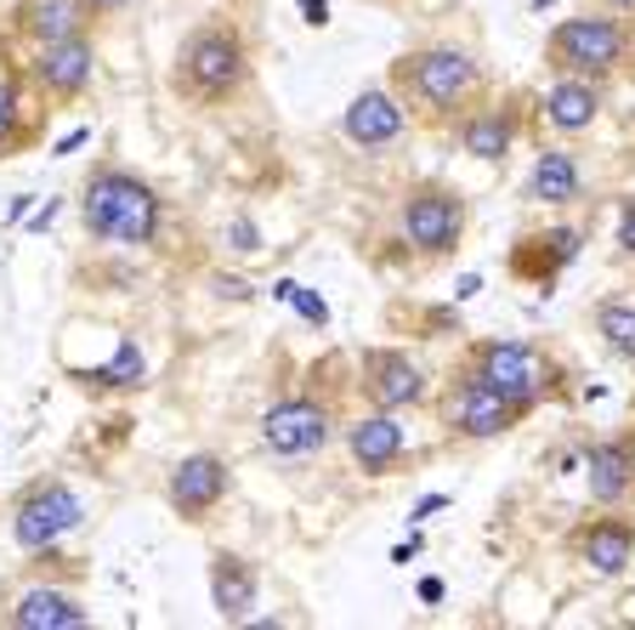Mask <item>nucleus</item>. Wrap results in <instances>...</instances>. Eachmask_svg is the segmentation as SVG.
Here are the masks:
<instances>
[{"label":"nucleus","mask_w":635,"mask_h":630,"mask_svg":"<svg viewBox=\"0 0 635 630\" xmlns=\"http://www.w3.org/2000/svg\"><path fill=\"white\" fill-rule=\"evenodd\" d=\"M86 143H91V125H80V131H69V137H63V143H57L52 154L63 159V154H75V148H86Z\"/></svg>","instance_id":"36"},{"label":"nucleus","mask_w":635,"mask_h":630,"mask_svg":"<svg viewBox=\"0 0 635 630\" xmlns=\"http://www.w3.org/2000/svg\"><path fill=\"white\" fill-rule=\"evenodd\" d=\"M29 211H35V193H18V199H12V211H7V222H23Z\"/></svg>","instance_id":"39"},{"label":"nucleus","mask_w":635,"mask_h":630,"mask_svg":"<svg viewBox=\"0 0 635 630\" xmlns=\"http://www.w3.org/2000/svg\"><path fill=\"white\" fill-rule=\"evenodd\" d=\"M23 143V80L0 75V159Z\"/></svg>","instance_id":"26"},{"label":"nucleus","mask_w":635,"mask_h":630,"mask_svg":"<svg viewBox=\"0 0 635 630\" xmlns=\"http://www.w3.org/2000/svg\"><path fill=\"white\" fill-rule=\"evenodd\" d=\"M567 556L585 562L596 580H624L635 569V517L624 506H596L567 528Z\"/></svg>","instance_id":"11"},{"label":"nucleus","mask_w":635,"mask_h":630,"mask_svg":"<svg viewBox=\"0 0 635 630\" xmlns=\"http://www.w3.org/2000/svg\"><path fill=\"white\" fill-rule=\"evenodd\" d=\"M590 7H613V12H624V18H635V0H590Z\"/></svg>","instance_id":"41"},{"label":"nucleus","mask_w":635,"mask_h":630,"mask_svg":"<svg viewBox=\"0 0 635 630\" xmlns=\"http://www.w3.org/2000/svg\"><path fill=\"white\" fill-rule=\"evenodd\" d=\"M80 7H86V18H91V23H103V18H114V12H125V7H131V0H80Z\"/></svg>","instance_id":"34"},{"label":"nucleus","mask_w":635,"mask_h":630,"mask_svg":"<svg viewBox=\"0 0 635 630\" xmlns=\"http://www.w3.org/2000/svg\"><path fill=\"white\" fill-rule=\"evenodd\" d=\"M420 603H443V580H438V574L420 580Z\"/></svg>","instance_id":"40"},{"label":"nucleus","mask_w":635,"mask_h":630,"mask_svg":"<svg viewBox=\"0 0 635 630\" xmlns=\"http://www.w3.org/2000/svg\"><path fill=\"white\" fill-rule=\"evenodd\" d=\"M465 227H472V199L454 182H409L397 199V239L409 245V256L420 261H449L465 245Z\"/></svg>","instance_id":"6"},{"label":"nucleus","mask_w":635,"mask_h":630,"mask_svg":"<svg viewBox=\"0 0 635 630\" xmlns=\"http://www.w3.org/2000/svg\"><path fill=\"white\" fill-rule=\"evenodd\" d=\"M460 370H472L494 392L517 397L522 409H540L545 397H562V386H567L562 358L545 352L540 341H472L460 352Z\"/></svg>","instance_id":"5"},{"label":"nucleus","mask_w":635,"mask_h":630,"mask_svg":"<svg viewBox=\"0 0 635 630\" xmlns=\"http://www.w3.org/2000/svg\"><path fill=\"white\" fill-rule=\"evenodd\" d=\"M86 522V500L63 477H35L12 494V540L29 556H46Z\"/></svg>","instance_id":"9"},{"label":"nucleus","mask_w":635,"mask_h":630,"mask_svg":"<svg viewBox=\"0 0 635 630\" xmlns=\"http://www.w3.org/2000/svg\"><path fill=\"white\" fill-rule=\"evenodd\" d=\"M86 29H91V18L80 0H18L12 7V35L29 46L69 41V35H86Z\"/></svg>","instance_id":"23"},{"label":"nucleus","mask_w":635,"mask_h":630,"mask_svg":"<svg viewBox=\"0 0 635 630\" xmlns=\"http://www.w3.org/2000/svg\"><path fill=\"white\" fill-rule=\"evenodd\" d=\"M341 404H336V392H290L279 397V404H267L261 415V449L267 454H279V460H301V454H324L329 443H336L341 432Z\"/></svg>","instance_id":"7"},{"label":"nucleus","mask_w":635,"mask_h":630,"mask_svg":"<svg viewBox=\"0 0 635 630\" xmlns=\"http://www.w3.org/2000/svg\"><path fill=\"white\" fill-rule=\"evenodd\" d=\"M57 211H63V199H46L41 211H29V216H23V227H29V234H46V227L57 222Z\"/></svg>","instance_id":"31"},{"label":"nucleus","mask_w":635,"mask_h":630,"mask_svg":"<svg viewBox=\"0 0 635 630\" xmlns=\"http://www.w3.org/2000/svg\"><path fill=\"white\" fill-rule=\"evenodd\" d=\"M211 284H216V295H233V302H250V295H256V284H245V279H227V273H216Z\"/></svg>","instance_id":"33"},{"label":"nucleus","mask_w":635,"mask_h":630,"mask_svg":"<svg viewBox=\"0 0 635 630\" xmlns=\"http://www.w3.org/2000/svg\"><path fill=\"white\" fill-rule=\"evenodd\" d=\"M143 375H148V358H143V347L137 341H120V352H114V363H103L97 375H86V392H137L143 386Z\"/></svg>","instance_id":"25"},{"label":"nucleus","mask_w":635,"mask_h":630,"mask_svg":"<svg viewBox=\"0 0 635 630\" xmlns=\"http://www.w3.org/2000/svg\"><path fill=\"white\" fill-rule=\"evenodd\" d=\"M301 7V23L307 29H329V0H295Z\"/></svg>","instance_id":"32"},{"label":"nucleus","mask_w":635,"mask_h":630,"mask_svg":"<svg viewBox=\"0 0 635 630\" xmlns=\"http://www.w3.org/2000/svg\"><path fill=\"white\" fill-rule=\"evenodd\" d=\"M80 227L103 245H120V250H148L159 245L165 234V199L148 177H137L131 165H91L86 182H80Z\"/></svg>","instance_id":"3"},{"label":"nucleus","mask_w":635,"mask_h":630,"mask_svg":"<svg viewBox=\"0 0 635 630\" xmlns=\"http://www.w3.org/2000/svg\"><path fill=\"white\" fill-rule=\"evenodd\" d=\"M363 392V404H375V409H420L426 404V370L404 352V347H363L358 352V381Z\"/></svg>","instance_id":"13"},{"label":"nucleus","mask_w":635,"mask_h":630,"mask_svg":"<svg viewBox=\"0 0 635 630\" xmlns=\"http://www.w3.org/2000/svg\"><path fill=\"white\" fill-rule=\"evenodd\" d=\"M256 52L250 35L233 18H199L188 35L177 41L171 57V91L193 109H227L250 91Z\"/></svg>","instance_id":"2"},{"label":"nucleus","mask_w":635,"mask_h":630,"mask_svg":"<svg viewBox=\"0 0 635 630\" xmlns=\"http://www.w3.org/2000/svg\"><path fill=\"white\" fill-rule=\"evenodd\" d=\"M477 290H483V279H477V273H465V279L454 284V302H472V295H477Z\"/></svg>","instance_id":"38"},{"label":"nucleus","mask_w":635,"mask_h":630,"mask_svg":"<svg viewBox=\"0 0 635 630\" xmlns=\"http://www.w3.org/2000/svg\"><path fill=\"white\" fill-rule=\"evenodd\" d=\"M449 336H465L460 307H454V302H449V307H426V313H420V341H449Z\"/></svg>","instance_id":"27"},{"label":"nucleus","mask_w":635,"mask_h":630,"mask_svg":"<svg viewBox=\"0 0 635 630\" xmlns=\"http://www.w3.org/2000/svg\"><path fill=\"white\" fill-rule=\"evenodd\" d=\"M579 472H585V494L590 506H630L635 500V466L624 438H596L579 449Z\"/></svg>","instance_id":"19"},{"label":"nucleus","mask_w":635,"mask_h":630,"mask_svg":"<svg viewBox=\"0 0 635 630\" xmlns=\"http://www.w3.org/2000/svg\"><path fill=\"white\" fill-rule=\"evenodd\" d=\"M341 438H347V454L363 477H392L409 460V432H404V420H397V409L370 404L363 415H352L341 426Z\"/></svg>","instance_id":"16"},{"label":"nucleus","mask_w":635,"mask_h":630,"mask_svg":"<svg viewBox=\"0 0 635 630\" xmlns=\"http://www.w3.org/2000/svg\"><path fill=\"white\" fill-rule=\"evenodd\" d=\"M522 199H528V205H551V211L579 205V199H585L579 154L574 148H540V154H533L528 182H522Z\"/></svg>","instance_id":"21"},{"label":"nucleus","mask_w":635,"mask_h":630,"mask_svg":"<svg viewBox=\"0 0 635 630\" xmlns=\"http://www.w3.org/2000/svg\"><path fill=\"white\" fill-rule=\"evenodd\" d=\"M261 603V574L239 551H211V608L222 625H245L250 608Z\"/></svg>","instance_id":"20"},{"label":"nucleus","mask_w":635,"mask_h":630,"mask_svg":"<svg viewBox=\"0 0 635 630\" xmlns=\"http://www.w3.org/2000/svg\"><path fill=\"white\" fill-rule=\"evenodd\" d=\"M528 131V97L522 91H488L483 103L454 125V143L477 165H506Z\"/></svg>","instance_id":"10"},{"label":"nucleus","mask_w":635,"mask_h":630,"mask_svg":"<svg viewBox=\"0 0 635 630\" xmlns=\"http://www.w3.org/2000/svg\"><path fill=\"white\" fill-rule=\"evenodd\" d=\"M7 625L12 630H86L91 608L80 603V596L57 590V585H29L18 603L7 608Z\"/></svg>","instance_id":"22"},{"label":"nucleus","mask_w":635,"mask_h":630,"mask_svg":"<svg viewBox=\"0 0 635 630\" xmlns=\"http://www.w3.org/2000/svg\"><path fill=\"white\" fill-rule=\"evenodd\" d=\"M613 245H619V256H624V261H635V193H630V199H619V227H613Z\"/></svg>","instance_id":"28"},{"label":"nucleus","mask_w":635,"mask_h":630,"mask_svg":"<svg viewBox=\"0 0 635 630\" xmlns=\"http://www.w3.org/2000/svg\"><path fill=\"white\" fill-rule=\"evenodd\" d=\"M533 103H540V114L556 137H585V131H596L601 109H608V86L585 80V75H556Z\"/></svg>","instance_id":"18"},{"label":"nucleus","mask_w":635,"mask_h":630,"mask_svg":"<svg viewBox=\"0 0 635 630\" xmlns=\"http://www.w3.org/2000/svg\"><path fill=\"white\" fill-rule=\"evenodd\" d=\"M227 245L239 250V256H256V250H261V227H256L250 216H233V227H227Z\"/></svg>","instance_id":"29"},{"label":"nucleus","mask_w":635,"mask_h":630,"mask_svg":"<svg viewBox=\"0 0 635 630\" xmlns=\"http://www.w3.org/2000/svg\"><path fill=\"white\" fill-rule=\"evenodd\" d=\"M409 109L397 103V91L392 86H363L352 103L341 109V137L363 154H381V148H397L409 137Z\"/></svg>","instance_id":"17"},{"label":"nucleus","mask_w":635,"mask_h":630,"mask_svg":"<svg viewBox=\"0 0 635 630\" xmlns=\"http://www.w3.org/2000/svg\"><path fill=\"white\" fill-rule=\"evenodd\" d=\"M624 449H630V466H635V426H630V432H624Z\"/></svg>","instance_id":"42"},{"label":"nucleus","mask_w":635,"mask_h":630,"mask_svg":"<svg viewBox=\"0 0 635 630\" xmlns=\"http://www.w3.org/2000/svg\"><path fill=\"white\" fill-rule=\"evenodd\" d=\"M227 488H233L227 460L211 454V449H193L171 466V477H165V506H171L182 522H211L216 506L227 500Z\"/></svg>","instance_id":"14"},{"label":"nucleus","mask_w":635,"mask_h":630,"mask_svg":"<svg viewBox=\"0 0 635 630\" xmlns=\"http://www.w3.org/2000/svg\"><path fill=\"white\" fill-rule=\"evenodd\" d=\"M545 7H556V0H533V12H545Z\"/></svg>","instance_id":"43"},{"label":"nucleus","mask_w":635,"mask_h":630,"mask_svg":"<svg viewBox=\"0 0 635 630\" xmlns=\"http://www.w3.org/2000/svg\"><path fill=\"white\" fill-rule=\"evenodd\" d=\"M590 329L601 336V347H608L613 358L635 363V295H601V302L590 307Z\"/></svg>","instance_id":"24"},{"label":"nucleus","mask_w":635,"mask_h":630,"mask_svg":"<svg viewBox=\"0 0 635 630\" xmlns=\"http://www.w3.org/2000/svg\"><path fill=\"white\" fill-rule=\"evenodd\" d=\"M420 545H426V535H409V545H397V551H392V562H404V569H409V562L420 556Z\"/></svg>","instance_id":"37"},{"label":"nucleus","mask_w":635,"mask_h":630,"mask_svg":"<svg viewBox=\"0 0 635 630\" xmlns=\"http://www.w3.org/2000/svg\"><path fill=\"white\" fill-rule=\"evenodd\" d=\"M23 80L35 86V97L46 103H80L97 80V41L91 35H69V41H46V46H29V69Z\"/></svg>","instance_id":"12"},{"label":"nucleus","mask_w":635,"mask_h":630,"mask_svg":"<svg viewBox=\"0 0 635 630\" xmlns=\"http://www.w3.org/2000/svg\"><path fill=\"white\" fill-rule=\"evenodd\" d=\"M635 63V23L613 7H590L579 18H562L545 35V69L551 75H585V80H619Z\"/></svg>","instance_id":"4"},{"label":"nucleus","mask_w":635,"mask_h":630,"mask_svg":"<svg viewBox=\"0 0 635 630\" xmlns=\"http://www.w3.org/2000/svg\"><path fill=\"white\" fill-rule=\"evenodd\" d=\"M443 506H449V494H426V500H420V506H415V511H409V522H415V528H420V522H426V517H431V511H443Z\"/></svg>","instance_id":"35"},{"label":"nucleus","mask_w":635,"mask_h":630,"mask_svg":"<svg viewBox=\"0 0 635 630\" xmlns=\"http://www.w3.org/2000/svg\"><path fill=\"white\" fill-rule=\"evenodd\" d=\"M386 86L409 109V120L426 131H454L494 91L483 57L465 46H409L404 57H392Z\"/></svg>","instance_id":"1"},{"label":"nucleus","mask_w":635,"mask_h":630,"mask_svg":"<svg viewBox=\"0 0 635 630\" xmlns=\"http://www.w3.org/2000/svg\"><path fill=\"white\" fill-rule=\"evenodd\" d=\"M290 302H295V313L307 318L313 329H324V324H329V302H324V295H313V290H301V284H295V295H290Z\"/></svg>","instance_id":"30"},{"label":"nucleus","mask_w":635,"mask_h":630,"mask_svg":"<svg viewBox=\"0 0 635 630\" xmlns=\"http://www.w3.org/2000/svg\"><path fill=\"white\" fill-rule=\"evenodd\" d=\"M585 227H528V234L511 245V256H506V268H511V279H522L528 290H545L551 295V284L574 268L579 261V250H585Z\"/></svg>","instance_id":"15"},{"label":"nucleus","mask_w":635,"mask_h":630,"mask_svg":"<svg viewBox=\"0 0 635 630\" xmlns=\"http://www.w3.org/2000/svg\"><path fill=\"white\" fill-rule=\"evenodd\" d=\"M528 415H533V409H522L517 397H506V392H494V386L477 381L472 370H454L449 386H443V397H438L443 432L460 438V443H494V438L517 432Z\"/></svg>","instance_id":"8"}]
</instances>
